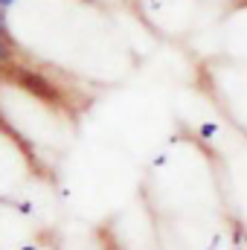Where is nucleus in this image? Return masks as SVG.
<instances>
[{"label": "nucleus", "instance_id": "obj_1", "mask_svg": "<svg viewBox=\"0 0 247 250\" xmlns=\"http://www.w3.org/2000/svg\"><path fill=\"white\" fill-rule=\"evenodd\" d=\"M18 76H21V82H23L32 93H38V96H44V99H53V87L44 84L38 76H29V73H18Z\"/></svg>", "mask_w": 247, "mask_h": 250}, {"label": "nucleus", "instance_id": "obj_2", "mask_svg": "<svg viewBox=\"0 0 247 250\" xmlns=\"http://www.w3.org/2000/svg\"><path fill=\"white\" fill-rule=\"evenodd\" d=\"M215 128H218V125H212V123L201 125V137H212V134H215Z\"/></svg>", "mask_w": 247, "mask_h": 250}, {"label": "nucleus", "instance_id": "obj_3", "mask_svg": "<svg viewBox=\"0 0 247 250\" xmlns=\"http://www.w3.org/2000/svg\"><path fill=\"white\" fill-rule=\"evenodd\" d=\"M6 56H9V44H6V41H3V35H0V62H3Z\"/></svg>", "mask_w": 247, "mask_h": 250}, {"label": "nucleus", "instance_id": "obj_4", "mask_svg": "<svg viewBox=\"0 0 247 250\" xmlns=\"http://www.w3.org/2000/svg\"><path fill=\"white\" fill-rule=\"evenodd\" d=\"M3 26H6V18H3V9H0V32H3Z\"/></svg>", "mask_w": 247, "mask_h": 250}, {"label": "nucleus", "instance_id": "obj_5", "mask_svg": "<svg viewBox=\"0 0 247 250\" xmlns=\"http://www.w3.org/2000/svg\"><path fill=\"white\" fill-rule=\"evenodd\" d=\"M15 0H0V9H6V6H12Z\"/></svg>", "mask_w": 247, "mask_h": 250}]
</instances>
